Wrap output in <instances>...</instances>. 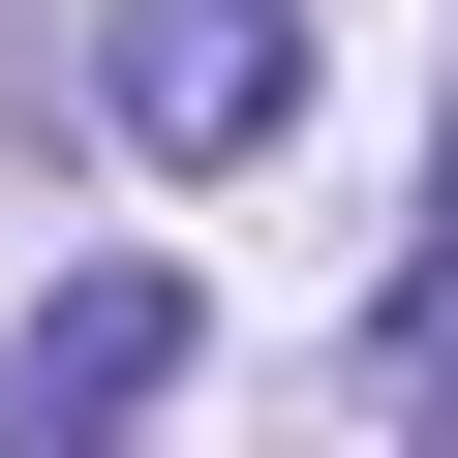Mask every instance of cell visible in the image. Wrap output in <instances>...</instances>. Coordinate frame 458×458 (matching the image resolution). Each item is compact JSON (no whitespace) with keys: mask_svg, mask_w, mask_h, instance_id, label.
I'll list each match as a JSON object with an SVG mask.
<instances>
[{"mask_svg":"<svg viewBox=\"0 0 458 458\" xmlns=\"http://www.w3.org/2000/svg\"><path fill=\"white\" fill-rule=\"evenodd\" d=\"M92 123H123L153 183H245V153L306 123V0H92Z\"/></svg>","mask_w":458,"mask_h":458,"instance_id":"obj_1","label":"cell"},{"mask_svg":"<svg viewBox=\"0 0 458 458\" xmlns=\"http://www.w3.org/2000/svg\"><path fill=\"white\" fill-rule=\"evenodd\" d=\"M183 276L153 245H92V276H31V306H0V458H153V397H183Z\"/></svg>","mask_w":458,"mask_h":458,"instance_id":"obj_2","label":"cell"},{"mask_svg":"<svg viewBox=\"0 0 458 458\" xmlns=\"http://www.w3.org/2000/svg\"><path fill=\"white\" fill-rule=\"evenodd\" d=\"M397 458H458V306H397Z\"/></svg>","mask_w":458,"mask_h":458,"instance_id":"obj_3","label":"cell"},{"mask_svg":"<svg viewBox=\"0 0 458 458\" xmlns=\"http://www.w3.org/2000/svg\"><path fill=\"white\" fill-rule=\"evenodd\" d=\"M397 306H458V123H428V276H397Z\"/></svg>","mask_w":458,"mask_h":458,"instance_id":"obj_4","label":"cell"}]
</instances>
